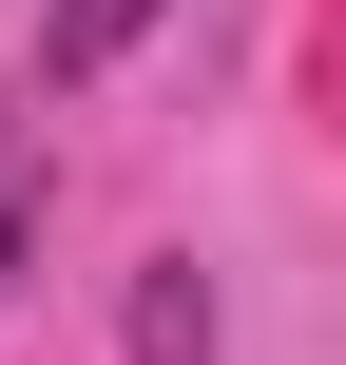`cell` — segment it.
<instances>
[{
  "instance_id": "obj_3",
  "label": "cell",
  "mask_w": 346,
  "mask_h": 365,
  "mask_svg": "<svg viewBox=\"0 0 346 365\" xmlns=\"http://www.w3.org/2000/svg\"><path fill=\"white\" fill-rule=\"evenodd\" d=\"M19 250H39V173L0 154V289H19Z\"/></svg>"
},
{
  "instance_id": "obj_2",
  "label": "cell",
  "mask_w": 346,
  "mask_h": 365,
  "mask_svg": "<svg viewBox=\"0 0 346 365\" xmlns=\"http://www.w3.org/2000/svg\"><path fill=\"white\" fill-rule=\"evenodd\" d=\"M154 19H173V0H58V19H39V58H58V77H116Z\"/></svg>"
},
{
  "instance_id": "obj_1",
  "label": "cell",
  "mask_w": 346,
  "mask_h": 365,
  "mask_svg": "<svg viewBox=\"0 0 346 365\" xmlns=\"http://www.w3.org/2000/svg\"><path fill=\"white\" fill-rule=\"evenodd\" d=\"M135 365H212V269H193V250L135 269Z\"/></svg>"
}]
</instances>
